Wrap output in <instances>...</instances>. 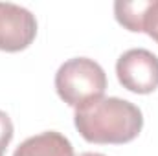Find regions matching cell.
Segmentation results:
<instances>
[{
  "mask_svg": "<svg viewBox=\"0 0 158 156\" xmlns=\"http://www.w3.org/2000/svg\"><path fill=\"white\" fill-rule=\"evenodd\" d=\"M74 125L88 143L123 145L136 140L142 132L143 114L127 99L101 97L76 109Z\"/></svg>",
  "mask_w": 158,
  "mask_h": 156,
  "instance_id": "cell-1",
  "label": "cell"
},
{
  "mask_svg": "<svg viewBox=\"0 0 158 156\" xmlns=\"http://www.w3.org/2000/svg\"><path fill=\"white\" fill-rule=\"evenodd\" d=\"M57 96L74 109L105 97L107 74L99 63L88 57H74L63 63L55 74Z\"/></svg>",
  "mask_w": 158,
  "mask_h": 156,
  "instance_id": "cell-2",
  "label": "cell"
},
{
  "mask_svg": "<svg viewBox=\"0 0 158 156\" xmlns=\"http://www.w3.org/2000/svg\"><path fill=\"white\" fill-rule=\"evenodd\" d=\"M119 84L132 94H151L158 88V57L145 48L121 53L116 63Z\"/></svg>",
  "mask_w": 158,
  "mask_h": 156,
  "instance_id": "cell-3",
  "label": "cell"
},
{
  "mask_svg": "<svg viewBox=\"0 0 158 156\" xmlns=\"http://www.w3.org/2000/svg\"><path fill=\"white\" fill-rule=\"evenodd\" d=\"M37 37L35 15L17 4L0 2V51L17 53L26 50Z\"/></svg>",
  "mask_w": 158,
  "mask_h": 156,
  "instance_id": "cell-4",
  "label": "cell"
},
{
  "mask_svg": "<svg viewBox=\"0 0 158 156\" xmlns=\"http://www.w3.org/2000/svg\"><path fill=\"white\" fill-rule=\"evenodd\" d=\"M13 156H76V153L66 136L57 130H46L24 140Z\"/></svg>",
  "mask_w": 158,
  "mask_h": 156,
  "instance_id": "cell-5",
  "label": "cell"
},
{
  "mask_svg": "<svg viewBox=\"0 0 158 156\" xmlns=\"http://www.w3.org/2000/svg\"><path fill=\"white\" fill-rule=\"evenodd\" d=\"M149 6V0H134V2H125L118 0L114 2V17L119 26L132 33H142V20L143 13Z\"/></svg>",
  "mask_w": 158,
  "mask_h": 156,
  "instance_id": "cell-6",
  "label": "cell"
},
{
  "mask_svg": "<svg viewBox=\"0 0 158 156\" xmlns=\"http://www.w3.org/2000/svg\"><path fill=\"white\" fill-rule=\"evenodd\" d=\"M142 31L147 33L158 44V0H149L142 20Z\"/></svg>",
  "mask_w": 158,
  "mask_h": 156,
  "instance_id": "cell-7",
  "label": "cell"
},
{
  "mask_svg": "<svg viewBox=\"0 0 158 156\" xmlns=\"http://www.w3.org/2000/svg\"><path fill=\"white\" fill-rule=\"evenodd\" d=\"M13 132H15V129H13L11 117L4 110H0V156L6 154V151L13 140Z\"/></svg>",
  "mask_w": 158,
  "mask_h": 156,
  "instance_id": "cell-8",
  "label": "cell"
},
{
  "mask_svg": "<svg viewBox=\"0 0 158 156\" xmlns=\"http://www.w3.org/2000/svg\"><path fill=\"white\" fill-rule=\"evenodd\" d=\"M79 156H105V154H99V153H83Z\"/></svg>",
  "mask_w": 158,
  "mask_h": 156,
  "instance_id": "cell-9",
  "label": "cell"
}]
</instances>
